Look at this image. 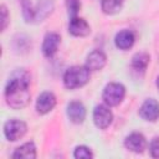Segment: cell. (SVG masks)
<instances>
[{
    "label": "cell",
    "instance_id": "cell-1",
    "mask_svg": "<svg viewBox=\"0 0 159 159\" xmlns=\"http://www.w3.org/2000/svg\"><path fill=\"white\" fill-rule=\"evenodd\" d=\"M30 77L26 72H16L12 75L5 88L6 102L10 107L19 109L25 107L30 101Z\"/></svg>",
    "mask_w": 159,
    "mask_h": 159
},
{
    "label": "cell",
    "instance_id": "cell-2",
    "mask_svg": "<svg viewBox=\"0 0 159 159\" xmlns=\"http://www.w3.org/2000/svg\"><path fill=\"white\" fill-rule=\"evenodd\" d=\"M89 80V70L86 66H73L63 76V83L67 88L75 89L84 86Z\"/></svg>",
    "mask_w": 159,
    "mask_h": 159
},
{
    "label": "cell",
    "instance_id": "cell-3",
    "mask_svg": "<svg viewBox=\"0 0 159 159\" xmlns=\"http://www.w3.org/2000/svg\"><path fill=\"white\" fill-rule=\"evenodd\" d=\"M125 94V88L120 83H109L106 86L103 91V99L108 106H117L119 104Z\"/></svg>",
    "mask_w": 159,
    "mask_h": 159
},
{
    "label": "cell",
    "instance_id": "cell-4",
    "mask_svg": "<svg viewBox=\"0 0 159 159\" xmlns=\"http://www.w3.org/2000/svg\"><path fill=\"white\" fill-rule=\"evenodd\" d=\"M26 129H27V127H26L25 122H22L20 119H10L4 125L5 137L11 142H15V140L22 138L24 134L26 133Z\"/></svg>",
    "mask_w": 159,
    "mask_h": 159
},
{
    "label": "cell",
    "instance_id": "cell-5",
    "mask_svg": "<svg viewBox=\"0 0 159 159\" xmlns=\"http://www.w3.org/2000/svg\"><path fill=\"white\" fill-rule=\"evenodd\" d=\"M112 119H113V114H112L111 109L107 106L99 104V106H97L94 108V111H93V120H94V124L98 128L106 129L112 123Z\"/></svg>",
    "mask_w": 159,
    "mask_h": 159
},
{
    "label": "cell",
    "instance_id": "cell-6",
    "mask_svg": "<svg viewBox=\"0 0 159 159\" xmlns=\"http://www.w3.org/2000/svg\"><path fill=\"white\" fill-rule=\"evenodd\" d=\"M139 114L145 120H150V122L157 120L159 118V103L155 99H147L142 104L139 109Z\"/></svg>",
    "mask_w": 159,
    "mask_h": 159
},
{
    "label": "cell",
    "instance_id": "cell-7",
    "mask_svg": "<svg viewBox=\"0 0 159 159\" xmlns=\"http://www.w3.org/2000/svg\"><path fill=\"white\" fill-rule=\"evenodd\" d=\"M56 106V97L52 92H42L36 102V109L40 114L48 113Z\"/></svg>",
    "mask_w": 159,
    "mask_h": 159
},
{
    "label": "cell",
    "instance_id": "cell-8",
    "mask_svg": "<svg viewBox=\"0 0 159 159\" xmlns=\"http://www.w3.org/2000/svg\"><path fill=\"white\" fill-rule=\"evenodd\" d=\"M61 37L56 32H48L45 39H43V43H42V52L46 57H51L56 53L58 45H60Z\"/></svg>",
    "mask_w": 159,
    "mask_h": 159
},
{
    "label": "cell",
    "instance_id": "cell-9",
    "mask_svg": "<svg viewBox=\"0 0 159 159\" xmlns=\"http://www.w3.org/2000/svg\"><path fill=\"white\" fill-rule=\"evenodd\" d=\"M68 31L73 36L83 37V36H87L91 32V27H89V25L87 24L86 20L80 19V17L76 16V17H71L70 24H68Z\"/></svg>",
    "mask_w": 159,
    "mask_h": 159
},
{
    "label": "cell",
    "instance_id": "cell-10",
    "mask_svg": "<svg viewBox=\"0 0 159 159\" xmlns=\"http://www.w3.org/2000/svg\"><path fill=\"white\" fill-rule=\"evenodd\" d=\"M124 145L127 147V149L134 152V153H142L145 149L147 142L143 134L140 133H132L129 134L125 140H124Z\"/></svg>",
    "mask_w": 159,
    "mask_h": 159
},
{
    "label": "cell",
    "instance_id": "cell-11",
    "mask_svg": "<svg viewBox=\"0 0 159 159\" xmlns=\"http://www.w3.org/2000/svg\"><path fill=\"white\" fill-rule=\"evenodd\" d=\"M106 55L99 51V50H94L92 51L88 56H87V60H86V67L89 70V71H98L101 68L104 67L106 65Z\"/></svg>",
    "mask_w": 159,
    "mask_h": 159
},
{
    "label": "cell",
    "instance_id": "cell-12",
    "mask_svg": "<svg viewBox=\"0 0 159 159\" xmlns=\"http://www.w3.org/2000/svg\"><path fill=\"white\" fill-rule=\"evenodd\" d=\"M67 114L73 123H82L86 118V108L81 102L72 101L67 106Z\"/></svg>",
    "mask_w": 159,
    "mask_h": 159
},
{
    "label": "cell",
    "instance_id": "cell-13",
    "mask_svg": "<svg viewBox=\"0 0 159 159\" xmlns=\"http://www.w3.org/2000/svg\"><path fill=\"white\" fill-rule=\"evenodd\" d=\"M135 41V36L130 30H122L116 35V46L120 50H128L133 46Z\"/></svg>",
    "mask_w": 159,
    "mask_h": 159
},
{
    "label": "cell",
    "instance_id": "cell-14",
    "mask_svg": "<svg viewBox=\"0 0 159 159\" xmlns=\"http://www.w3.org/2000/svg\"><path fill=\"white\" fill-rule=\"evenodd\" d=\"M53 10L52 0H40L34 9V21H41L47 17Z\"/></svg>",
    "mask_w": 159,
    "mask_h": 159
},
{
    "label": "cell",
    "instance_id": "cell-15",
    "mask_svg": "<svg viewBox=\"0 0 159 159\" xmlns=\"http://www.w3.org/2000/svg\"><path fill=\"white\" fill-rule=\"evenodd\" d=\"M14 158H25V159H34L36 158V147L32 142L25 143L21 147L16 148L14 154Z\"/></svg>",
    "mask_w": 159,
    "mask_h": 159
},
{
    "label": "cell",
    "instance_id": "cell-16",
    "mask_svg": "<svg viewBox=\"0 0 159 159\" xmlns=\"http://www.w3.org/2000/svg\"><path fill=\"white\" fill-rule=\"evenodd\" d=\"M122 5H123V0H102L101 2L103 12L109 15L118 12L122 9Z\"/></svg>",
    "mask_w": 159,
    "mask_h": 159
},
{
    "label": "cell",
    "instance_id": "cell-17",
    "mask_svg": "<svg viewBox=\"0 0 159 159\" xmlns=\"http://www.w3.org/2000/svg\"><path fill=\"white\" fill-rule=\"evenodd\" d=\"M148 63H149V55L145 52H138L132 58V66L140 71L145 70Z\"/></svg>",
    "mask_w": 159,
    "mask_h": 159
},
{
    "label": "cell",
    "instance_id": "cell-18",
    "mask_svg": "<svg viewBox=\"0 0 159 159\" xmlns=\"http://www.w3.org/2000/svg\"><path fill=\"white\" fill-rule=\"evenodd\" d=\"M22 15L27 22L34 21V7L29 0H22Z\"/></svg>",
    "mask_w": 159,
    "mask_h": 159
},
{
    "label": "cell",
    "instance_id": "cell-19",
    "mask_svg": "<svg viewBox=\"0 0 159 159\" xmlns=\"http://www.w3.org/2000/svg\"><path fill=\"white\" fill-rule=\"evenodd\" d=\"M66 5H67V10H68V15L71 17H76L80 9H81V2L80 0H66Z\"/></svg>",
    "mask_w": 159,
    "mask_h": 159
},
{
    "label": "cell",
    "instance_id": "cell-20",
    "mask_svg": "<svg viewBox=\"0 0 159 159\" xmlns=\"http://www.w3.org/2000/svg\"><path fill=\"white\" fill-rule=\"evenodd\" d=\"M73 155H75V158H77V159H89V158H92L91 150H89L87 147H84V145L77 147V148L75 149Z\"/></svg>",
    "mask_w": 159,
    "mask_h": 159
},
{
    "label": "cell",
    "instance_id": "cell-21",
    "mask_svg": "<svg viewBox=\"0 0 159 159\" xmlns=\"http://www.w3.org/2000/svg\"><path fill=\"white\" fill-rule=\"evenodd\" d=\"M150 154L153 158H159V138H154L150 143Z\"/></svg>",
    "mask_w": 159,
    "mask_h": 159
},
{
    "label": "cell",
    "instance_id": "cell-22",
    "mask_svg": "<svg viewBox=\"0 0 159 159\" xmlns=\"http://www.w3.org/2000/svg\"><path fill=\"white\" fill-rule=\"evenodd\" d=\"M7 10L5 7V5H1V30H5L6 25H7Z\"/></svg>",
    "mask_w": 159,
    "mask_h": 159
},
{
    "label": "cell",
    "instance_id": "cell-23",
    "mask_svg": "<svg viewBox=\"0 0 159 159\" xmlns=\"http://www.w3.org/2000/svg\"><path fill=\"white\" fill-rule=\"evenodd\" d=\"M157 86H158V88H159V77H158V80H157Z\"/></svg>",
    "mask_w": 159,
    "mask_h": 159
}]
</instances>
